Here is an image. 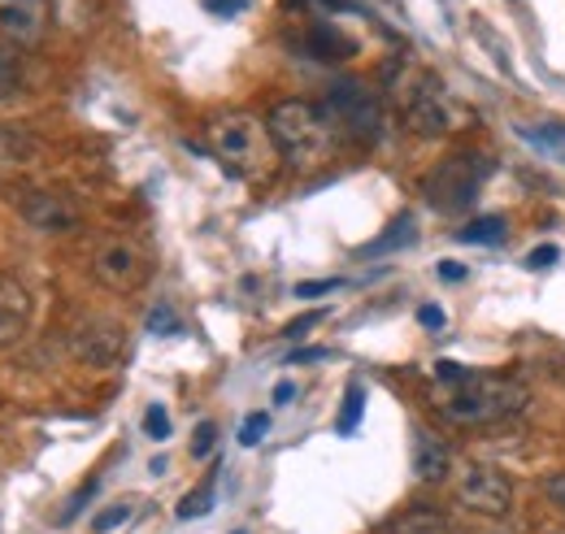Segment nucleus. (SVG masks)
<instances>
[{
    "label": "nucleus",
    "mask_w": 565,
    "mask_h": 534,
    "mask_svg": "<svg viewBox=\"0 0 565 534\" xmlns=\"http://www.w3.org/2000/svg\"><path fill=\"white\" fill-rule=\"evenodd\" d=\"M418 322H423L426 331H444V322H448V318H444V309H439V305H423V309H418Z\"/></svg>",
    "instance_id": "obj_32"
},
{
    "label": "nucleus",
    "mask_w": 565,
    "mask_h": 534,
    "mask_svg": "<svg viewBox=\"0 0 565 534\" xmlns=\"http://www.w3.org/2000/svg\"><path fill=\"white\" fill-rule=\"evenodd\" d=\"M205 9H210L213 18H235V13L248 9V0H205Z\"/></svg>",
    "instance_id": "obj_30"
},
{
    "label": "nucleus",
    "mask_w": 565,
    "mask_h": 534,
    "mask_svg": "<svg viewBox=\"0 0 565 534\" xmlns=\"http://www.w3.org/2000/svg\"><path fill=\"white\" fill-rule=\"evenodd\" d=\"M270 131L248 118V114H222L210 122V148L213 157L231 170V174H257L270 157Z\"/></svg>",
    "instance_id": "obj_3"
},
{
    "label": "nucleus",
    "mask_w": 565,
    "mask_h": 534,
    "mask_svg": "<svg viewBox=\"0 0 565 534\" xmlns=\"http://www.w3.org/2000/svg\"><path fill=\"white\" fill-rule=\"evenodd\" d=\"M136 517V500H118V504H109L105 513H96L92 517V534H114V531H122L127 522Z\"/></svg>",
    "instance_id": "obj_19"
},
{
    "label": "nucleus",
    "mask_w": 565,
    "mask_h": 534,
    "mask_svg": "<svg viewBox=\"0 0 565 534\" xmlns=\"http://www.w3.org/2000/svg\"><path fill=\"white\" fill-rule=\"evenodd\" d=\"M331 4H335V0H331Z\"/></svg>",
    "instance_id": "obj_38"
},
{
    "label": "nucleus",
    "mask_w": 565,
    "mask_h": 534,
    "mask_svg": "<svg viewBox=\"0 0 565 534\" xmlns=\"http://www.w3.org/2000/svg\"><path fill=\"white\" fill-rule=\"evenodd\" d=\"M71 348H74V361H83L92 370H109L122 356V327H114V322H87V327L74 331Z\"/></svg>",
    "instance_id": "obj_8"
},
{
    "label": "nucleus",
    "mask_w": 565,
    "mask_h": 534,
    "mask_svg": "<svg viewBox=\"0 0 565 534\" xmlns=\"http://www.w3.org/2000/svg\"><path fill=\"white\" fill-rule=\"evenodd\" d=\"M291 400H296V387H291V383L282 378L279 387H275V404H279V408H282V404H291Z\"/></svg>",
    "instance_id": "obj_35"
},
{
    "label": "nucleus",
    "mask_w": 565,
    "mask_h": 534,
    "mask_svg": "<svg viewBox=\"0 0 565 534\" xmlns=\"http://www.w3.org/2000/svg\"><path fill=\"white\" fill-rule=\"evenodd\" d=\"M318 322H322V313H309V318H296V322L287 327V334H309V331H313V327H318Z\"/></svg>",
    "instance_id": "obj_34"
},
{
    "label": "nucleus",
    "mask_w": 565,
    "mask_h": 534,
    "mask_svg": "<svg viewBox=\"0 0 565 534\" xmlns=\"http://www.w3.org/2000/svg\"><path fill=\"white\" fill-rule=\"evenodd\" d=\"M557 261H562V248L557 244H540V248L526 253V269H553Z\"/></svg>",
    "instance_id": "obj_25"
},
{
    "label": "nucleus",
    "mask_w": 565,
    "mask_h": 534,
    "mask_svg": "<svg viewBox=\"0 0 565 534\" xmlns=\"http://www.w3.org/2000/svg\"><path fill=\"white\" fill-rule=\"evenodd\" d=\"M518 135H522L526 143H535V148H544V152H553V157H562V161H565V122H544V127H518Z\"/></svg>",
    "instance_id": "obj_17"
},
{
    "label": "nucleus",
    "mask_w": 565,
    "mask_h": 534,
    "mask_svg": "<svg viewBox=\"0 0 565 534\" xmlns=\"http://www.w3.org/2000/svg\"><path fill=\"white\" fill-rule=\"evenodd\" d=\"M31 327V296L18 278L0 274V352H9Z\"/></svg>",
    "instance_id": "obj_10"
},
{
    "label": "nucleus",
    "mask_w": 565,
    "mask_h": 534,
    "mask_svg": "<svg viewBox=\"0 0 565 534\" xmlns=\"http://www.w3.org/2000/svg\"><path fill=\"white\" fill-rule=\"evenodd\" d=\"M435 378H444V383H457V387H461V383L470 378V370H461V365H452V361H439V365H435Z\"/></svg>",
    "instance_id": "obj_31"
},
{
    "label": "nucleus",
    "mask_w": 565,
    "mask_h": 534,
    "mask_svg": "<svg viewBox=\"0 0 565 534\" xmlns=\"http://www.w3.org/2000/svg\"><path fill=\"white\" fill-rule=\"evenodd\" d=\"M18 78H22V70H18V57H13L9 49H0V100L18 92Z\"/></svg>",
    "instance_id": "obj_24"
},
{
    "label": "nucleus",
    "mask_w": 565,
    "mask_h": 534,
    "mask_svg": "<svg viewBox=\"0 0 565 534\" xmlns=\"http://www.w3.org/2000/svg\"><path fill=\"white\" fill-rule=\"evenodd\" d=\"M305 44H309V53H313V57H322V62H340V57H353V53H356L353 40H349V35H340L331 22L309 26Z\"/></svg>",
    "instance_id": "obj_13"
},
{
    "label": "nucleus",
    "mask_w": 565,
    "mask_h": 534,
    "mask_svg": "<svg viewBox=\"0 0 565 534\" xmlns=\"http://www.w3.org/2000/svg\"><path fill=\"white\" fill-rule=\"evenodd\" d=\"M361 413H365V387L353 383L349 392H344V408H340V421H335V430L340 435H356V426H361Z\"/></svg>",
    "instance_id": "obj_20"
},
{
    "label": "nucleus",
    "mask_w": 565,
    "mask_h": 534,
    "mask_svg": "<svg viewBox=\"0 0 565 534\" xmlns=\"http://www.w3.org/2000/svg\"><path fill=\"white\" fill-rule=\"evenodd\" d=\"M266 430H270V413H248L244 426H239V444L244 448H257L266 439Z\"/></svg>",
    "instance_id": "obj_23"
},
{
    "label": "nucleus",
    "mask_w": 565,
    "mask_h": 534,
    "mask_svg": "<svg viewBox=\"0 0 565 534\" xmlns=\"http://www.w3.org/2000/svg\"><path fill=\"white\" fill-rule=\"evenodd\" d=\"M488 174H492V161H488V157H479V152H457V157L439 161V165L426 174V201L435 204V209L457 213V209H466V204L479 196V188H483Z\"/></svg>",
    "instance_id": "obj_4"
},
{
    "label": "nucleus",
    "mask_w": 565,
    "mask_h": 534,
    "mask_svg": "<svg viewBox=\"0 0 565 534\" xmlns=\"http://www.w3.org/2000/svg\"><path fill=\"white\" fill-rule=\"evenodd\" d=\"M457 500L483 517H509L513 509V482L495 466H470L457 482Z\"/></svg>",
    "instance_id": "obj_7"
},
{
    "label": "nucleus",
    "mask_w": 565,
    "mask_h": 534,
    "mask_svg": "<svg viewBox=\"0 0 565 534\" xmlns=\"http://www.w3.org/2000/svg\"><path fill=\"white\" fill-rule=\"evenodd\" d=\"M439 278H448V282H461V278H466V269L448 261V266H439Z\"/></svg>",
    "instance_id": "obj_36"
},
{
    "label": "nucleus",
    "mask_w": 565,
    "mask_h": 534,
    "mask_svg": "<svg viewBox=\"0 0 565 534\" xmlns=\"http://www.w3.org/2000/svg\"><path fill=\"white\" fill-rule=\"evenodd\" d=\"M418 239V222L405 213V217H396L374 244H365V257H379V253H392V248H405V244H414Z\"/></svg>",
    "instance_id": "obj_15"
},
{
    "label": "nucleus",
    "mask_w": 565,
    "mask_h": 534,
    "mask_svg": "<svg viewBox=\"0 0 565 534\" xmlns=\"http://www.w3.org/2000/svg\"><path fill=\"white\" fill-rule=\"evenodd\" d=\"M405 127L423 139H439V135L461 127V109L444 96V87L435 78H423L405 100Z\"/></svg>",
    "instance_id": "obj_6"
},
{
    "label": "nucleus",
    "mask_w": 565,
    "mask_h": 534,
    "mask_svg": "<svg viewBox=\"0 0 565 534\" xmlns=\"http://www.w3.org/2000/svg\"><path fill=\"white\" fill-rule=\"evenodd\" d=\"M266 131L282 157L300 170L318 165L331 152V118L322 105H309V100H279L266 118Z\"/></svg>",
    "instance_id": "obj_1"
},
{
    "label": "nucleus",
    "mask_w": 565,
    "mask_h": 534,
    "mask_svg": "<svg viewBox=\"0 0 565 534\" xmlns=\"http://www.w3.org/2000/svg\"><path fill=\"white\" fill-rule=\"evenodd\" d=\"M213 509V482H205L201 491H192L183 504H179V522H192V517H205Z\"/></svg>",
    "instance_id": "obj_21"
},
{
    "label": "nucleus",
    "mask_w": 565,
    "mask_h": 534,
    "mask_svg": "<svg viewBox=\"0 0 565 534\" xmlns=\"http://www.w3.org/2000/svg\"><path fill=\"white\" fill-rule=\"evenodd\" d=\"M148 331L174 334L179 331V322H174V313H170V309H152V313H148Z\"/></svg>",
    "instance_id": "obj_29"
},
{
    "label": "nucleus",
    "mask_w": 565,
    "mask_h": 534,
    "mask_svg": "<svg viewBox=\"0 0 565 534\" xmlns=\"http://www.w3.org/2000/svg\"><path fill=\"white\" fill-rule=\"evenodd\" d=\"M213 444H217V426H213V421H201V426H196V435H192V457H196V461H201V457H210Z\"/></svg>",
    "instance_id": "obj_26"
},
{
    "label": "nucleus",
    "mask_w": 565,
    "mask_h": 534,
    "mask_svg": "<svg viewBox=\"0 0 565 534\" xmlns=\"http://www.w3.org/2000/svg\"><path fill=\"white\" fill-rule=\"evenodd\" d=\"M383 534H448V517L439 513V509H426V504H418V509H409V513H401L392 526Z\"/></svg>",
    "instance_id": "obj_14"
},
{
    "label": "nucleus",
    "mask_w": 565,
    "mask_h": 534,
    "mask_svg": "<svg viewBox=\"0 0 565 534\" xmlns=\"http://www.w3.org/2000/svg\"><path fill=\"white\" fill-rule=\"evenodd\" d=\"M143 435L157 439V444L170 439V413H166L161 404H148V408H143Z\"/></svg>",
    "instance_id": "obj_22"
},
{
    "label": "nucleus",
    "mask_w": 565,
    "mask_h": 534,
    "mask_svg": "<svg viewBox=\"0 0 565 534\" xmlns=\"http://www.w3.org/2000/svg\"><path fill=\"white\" fill-rule=\"evenodd\" d=\"M287 361L291 365H313V361H327V348H296Z\"/></svg>",
    "instance_id": "obj_33"
},
{
    "label": "nucleus",
    "mask_w": 565,
    "mask_h": 534,
    "mask_svg": "<svg viewBox=\"0 0 565 534\" xmlns=\"http://www.w3.org/2000/svg\"><path fill=\"white\" fill-rule=\"evenodd\" d=\"M340 287H344L340 278H327V282H296V296H300V300H318V296L340 291Z\"/></svg>",
    "instance_id": "obj_27"
},
{
    "label": "nucleus",
    "mask_w": 565,
    "mask_h": 534,
    "mask_svg": "<svg viewBox=\"0 0 565 534\" xmlns=\"http://www.w3.org/2000/svg\"><path fill=\"white\" fill-rule=\"evenodd\" d=\"M235 534H244V531H235Z\"/></svg>",
    "instance_id": "obj_37"
},
{
    "label": "nucleus",
    "mask_w": 565,
    "mask_h": 534,
    "mask_svg": "<svg viewBox=\"0 0 565 534\" xmlns=\"http://www.w3.org/2000/svg\"><path fill=\"white\" fill-rule=\"evenodd\" d=\"M0 26H4L13 40L31 44V40L40 35V13H35V9H22V4H9V9H0Z\"/></svg>",
    "instance_id": "obj_16"
},
{
    "label": "nucleus",
    "mask_w": 565,
    "mask_h": 534,
    "mask_svg": "<svg viewBox=\"0 0 565 534\" xmlns=\"http://www.w3.org/2000/svg\"><path fill=\"white\" fill-rule=\"evenodd\" d=\"M322 109H327L331 127L349 131L361 143H374L383 135V105H379V96L361 78H335Z\"/></svg>",
    "instance_id": "obj_5"
},
{
    "label": "nucleus",
    "mask_w": 565,
    "mask_h": 534,
    "mask_svg": "<svg viewBox=\"0 0 565 534\" xmlns=\"http://www.w3.org/2000/svg\"><path fill=\"white\" fill-rule=\"evenodd\" d=\"M544 495H548V504H553V509H562L565 513V469L562 473H548V478H544Z\"/></svg>",
    "instance_id": "obj_28"
},
{
    "label": "nucleus",
    "mask_w": 565,
    "mask_h": 534,
    "mask_svg": "<svg viewBox=\"0 0 565 534\" xmlns=\"http://www.w3.org/2000/svg\"><path fill=\"white\" fill-rule=\"evenodd\" d=\"M22 217L35 231H49V235H62V231L78 226V209L57 192H26L22 196Z\"/></svg>",
    "instance_id": "obj_9"
},
{
    "label": "nucleus",
    "mask_w": 565,
    "mask_h": 534,
    "mask_svg": "<svg viewBox=\"0 0 565 534\" xmlns=\"http://www.w3.org/2000/svg\"><path fill=\"white\" fill-rule=\"evenodd\" d=\"M96 278H100L105 287L127 291V287H136V282L143 278V257L127 244V239L105 244V248L96 253Z\"/></svg>",
    "instance_id": "obj_11"
},
{
    "label": "nucleus",
    "mask_w": 565,
    "mask_h": 534,
    "mask_svg": "<svg viewBox=\"0 0 565 534\" xmlns=\"http://www.w3.org/2000/svg\"><path fill=\"white\" fill-rule=\"evenodd\" d=\"M531 404L526 387L513 383V378H492V374H470L457 392H448L439 413L457 426H495V421H509L518 417L522 408Z\"/></svg>",
    "instance_id": "obj_2"
},
{
    "label": "nucleus",
    "mask_w": 565,
    "mask_h": 534,
    "mask_svg": "<svg viewBox=\"0 0 565 534\" xmlns=\"http://www.w3.org/2000/svg\"><path fill=\"white\" fill-rule=\"evenodd\" d=\"M504 231H509V222H504V217H475L470 226H461V231H457V239H461V244H500V239H504Z\"/></svg>",
    "instance_id": "obj_18"
},
{
    "label": "nucleus",
    "mask_w": 565,
    "mask_h": 534,
    "mask_svg": "<svg viewBox=\"0 0 565 534\" xmlns=\"http://www.w3.org/2000/svg\"><path fill=\"white\" fill-rule=\"evenodd\" d=\"M452 469V452L439 435H430L426 426H414V478L418 482H444Z\"/></svg>",
    "instance_id": "obj_12"
}]
</instances>
